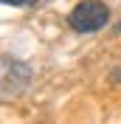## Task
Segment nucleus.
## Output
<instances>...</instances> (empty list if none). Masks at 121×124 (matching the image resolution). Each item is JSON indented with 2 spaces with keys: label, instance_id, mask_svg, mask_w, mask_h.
I'll return each instance as SVG.
<instances>
[{
  "label": "nucleus",
  "instance_id": "2",
  "mask_svg": "<svg viewBox=\"0 0 121 124\" xmlns=\"http://www.w3.org/2000/svg\"><path fill=\"white\" fill-rule=\"evenodd\" d=\"M6 6H31V3H39V0H3Z\"/></svg>",
  "mask_w": 121,
  "mask_h": 124
},
{
  "label": "nucleus",
  "instance_id": "1",
  "mask_svg": "<svg viewBox=\"0 0 121 124\" xmlns=\"http://www.w3.org/2000/svg\"><path fill=\"white\" fill-rule=\"evenodd\" d=\"M68 23L73 31L79 34H93V31H101L110 23V8L101 3V0H82L79 6L70 8Z\"/></svg>",
  "mask_w": 121,
  "mask_h": 124
}]
</instances>
